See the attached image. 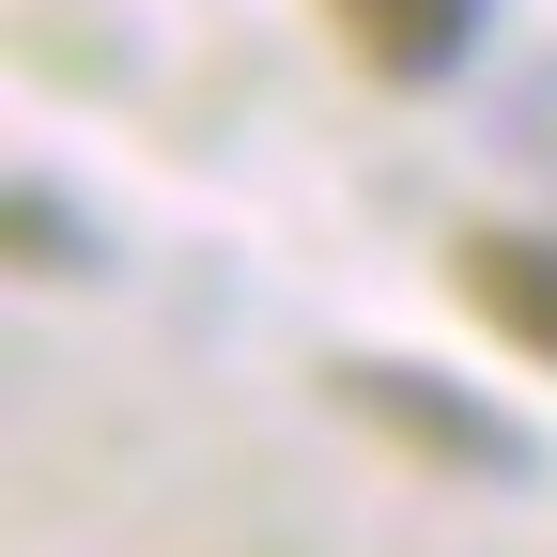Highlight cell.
Instances as JSON below:
<instances>
[{"instance_id": "3957f363", "label": "cell", "mask_w": 557, "mask_h": 557, "mask_svg": "<svg viewBox=\"0 0 557 557\" xmlns=\"http://www.w3.org/2000/svg\"><path fill=\"white\" fill-rule=\"evenodd\" d=\"M341 32H357V62H387V78H434V62L480 47V0H341Z\"/></svg>"}, {"instance_id": "6da1fadb", "label": "cell", "mask_w": 557, "mask_h": 557, "mask_svg": "<svg viewBox=\"0 0 557 557\" xmlns=\"http://www.w3.org/2000/svg\"><path fill=\"white\" fill-rule=\"evenodd\" d=\"M341 403L403 418V434L434 449V465H527V434H511V418H480V403H449V387H418L403 357H357V372H341Z\"/></svg>"}, {"instance_id": "277c9868", "label": "cell", "mask_w": 557, "mask_h": 557, "mask_svg": "<svg viewBox=\"0 0 557 557\" xmlns=\"http://www.w3.org/2000/svg\"><path fill=\"white\" fill-rule=\"evenodd\" d=\"M16 248H32V263H78V218H62L47 186H16Z\"/></svg>"}, {"instance_id": "7a4b0ae2", "label": "cell", "mask_w": 557, "mask_h": 557, "mask_svg": "<svg viewBox=\"0 0 557 557\" xmlns=\"http://www.w3.org/2000/svg\"><path fill=\"white\" fill-rule=\"evenodd\" d=\"M465 295L557 357V233H465Z\"/></svg>"}]
</instances>
